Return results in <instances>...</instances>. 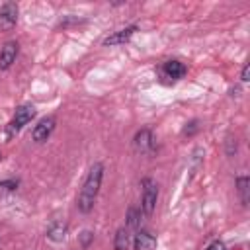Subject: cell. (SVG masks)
Segmentation results:
<instances>
[{"mask_svg":"<svg viewBox=\"0 0 250 250\" xmlns=\"http://www.w3.org/2000/svg\"><path fill=\"white\" fill-rule=\"evenodd\" d=\"M33 117H35V107H33L31 104L20 105V107L16 109L12 121H10V131H16V133H18V131H20L21 127H25Z\"/></svg>","mask_w":250,"mask_h":250,"instance_id":"3957f363","label":"cell"},{"mask_svg":"<svg viewBox=\"0 0 250 250\" xmlns=\"http://www.w3.org/2000/svg\"><path fill=\"white\" fill-rule=\"evenodd\" d=\"M236 191H238L240 203L248 205V201H250V180H248V176H238L236 178Z\"/></svg>","mask_w":250,"mask_h":250,"instance_id":"7c38bea8","label":"cell"},{"mask_svg":"<svg viewBox=\"0 0 250 250\" xmlns=\"http://www.w3.org/2000/svg\"><path fill=\"white\" fill-rule=\"evenodd\" d=\"M0 160H2V152H0Z\"/></svg>","mask_w":250,"mask_h":250,"instance_id":"d6986e66","label":"cell"},{"mask_svg":"<svg viewBox=\"0 0 250 250\" xmlns=\"http://www.w3.org/2000/svg\"><path fill=\"white\" fill-rule=\"evenodd\" d=\"M135 250H154L156 248V236L148 230H139L133 240Z\"/></svg>","mask_w":250,"mask_h":250,"instance_id":"30bf717a","label":"cell"},{"mask_svg":"<svg viewBox=\"0 0 250 250\" xmlns=\"http://www.w3.org/2000/svg\"><path fill=\"white\" fill-rule=\"evenodd\" d=\"M135 31H137V25H129V27H125V29H119V31L107 35V37L104 39V45H105V47H111V45H123V43H127V41L133 37Z\"/></svg>","mask_w":250,"mask_h":250,"instance_id":"9c48e42d","label":"cell"},{"mask_svg":"<svg viewBox=\"0 0 250 250\" xmlns=\"http://www.w3.org/2000/svg\"><path fill=\"white\" fill-rule=\"evenodd\" d=\"M139 223H141V209L131 207L127 213V229H135L139 227Z\"/></svg>","mask_w":250,"mask_h":250,"instance_id":"5bb4252c","label":"cell"},{"mask_svg":"<svg viewBox=\"0 0 250 250\" xmlns=\"http://www.w3.org/2000/svg\"><path fill=\"white\" fill-rule=\"evenodd\" d=\"M55 117H43L37 125H35V129H33V133H31V137H33V141L35 143H45L49 137H51V133L55 131Z\"/></svg>","mask_w":250,"mask_h":250,"instance_id":"5b68a950","label":"cell"},{"mask_svg":"<svg viewBox=\"0 0 250 250\" xmlns=\"http://www.w3.org/2000/svg\"><path fill=\"white\" fill-rule=\"evenodd\" d=\"M102 178H104V166L100 162H96L90 168V172H88V176H86V180L82 184V189L78 193V199H76L78 211H82V213H90L92 211L94 201H96L98 191H100V186H102Z\"/></svg>","mask_w":250,"mask_h":250,"instance_id":"6da1fadb","label":"cell"},{"mask_svg":"<svg viewBox=\"0 0 250 250\" xmlns=\"http://www.w3.org/2000/svg\"><path fill=\"white\" fill-rule=\"evenodd\" d=\"M133 145H135L137 152H141V154L150 152V150H152V145H154V139H152L150 129H141V131H137V135H135V139H133Z\"/></svg>","mask_w":250,"mask_h":250,"instance_id":"ba28073f","label":"cell"},{"mask_svg":"<svg viewBox=\"0 0 250 250\" xmlns=\"http://www.w3.org/2000/svg\"><path fill=\"white\" fill-rule=\"evenodd\" d=\"M18 14H20V8L16 2H6L0 6V31H8L16 25L18 21Z\"/></svg>","mask_w":250,"mask_h":250,"instance_id":"277c9868","label":"cell"},{"mask_svg":"<svg viewBox=\"0 0 250 250\" xmlns=\"http://www.w3.org/2000/svg\"><path fill=\"white\" fill-rule=\"evenodd\" d=\"M18 188V180H6L0 182V191H14Z\"/></svg>","mask_w":250,"mask_h":250,"instance_id":"9a60e30c","label":"cell"},{"mask_svg":"<svg viewBox=\"0 0 250 250\" xmlns=\"http://www.w3.org/2000/svg\"><path fill=\"white\" fill-rule=\"evenodd\" d=\"M131 242V234H129V229L127 227H121L117 232H115V240H113V246L115 250H127Z\"/></svg>","mask_w":250,"mask_h":250,"instance_id":"4fadbf2b","label":"cell"},{"mask_svg":"<svg viewBox=\"0 0 250 250\" xmlns=\"http://www.w3.org/2000/svg\"><path fill=\"white\" fill-rule=\"evenodd\" d=\"M160 72H162L164 78H170V80L174 82V80H180V78L186 76V66H184V62L172 59V61H166V62L162 64Z\"/></svg>","mask_w":250,"mask_h":250,"instance_id":"52a82bcc","label":"cell"},{"mask_svg":"<svg viewBox=\"0 0 250 250\" xmlns=\"http://www.w3.org/2000/svg\"><path fill=\"white\" fill-rule=\"evenodd\" d=\"M207 250H227V248H225V244H223L221 240H213V242L207 246Z\"/></svg>","mask_w":250,"mask_h":250,"instance_id":"ac0fdd59","label":"cell"},{"mask_svg":"<svg viewBox=\"0 0 250 250\" xmlns=\"http://www.w3.org/2000/svg\"><path fill=\"white\" fill-rule=\"evenodd\" d=\"M248 72H250V64H248V62H244L242 72H240V80H242V82H248V80H250V78H248Z\"/></svg>","mask_w":250,"mask_h":250,"instance_id":"e0dca14e","label":"cell"},{"mask_svg":"<svg viewBox=\"0 0 250 250\" xmlns=\"http://www.w3.org/2000/svg\"><path fill=\"white\" fill-rule=\"evenodd\" d=\"M18 53H20V45H18L16 41L4 43V47H2V51H0V68H2V70L10 68V66L16 62Z\"/></svg>","mask_w":250,"mask_h":250,"instance_id":"8992f818","label":"cell"},{"mask_svg":"<svg viewBox=\"0 0 250 250\" xmlns=\"http://www.w3.org/2000/svg\"><path fill=\"white\" fill-rule=\"evenodd\" d=\"M143 201H141V209L145 215H152L156 201H158V186L152 180H145L143 182Z\"/></svg>","mask_w":250,"mask_h":250,"instance_id":"7a4b0ae2","label":"cell"},{"mask_svg":"<svg viewBox=\"0 0 250 250\" xmlns=\"http://www.w3.org/2000/svg\"><path fill=\"white\" fill-rule=\"evenodd\" d=\"M47 238L53 242H62L66 238V223L62 221H55L49 229H47Z\"/></svg>","mask_w":250,"mask_h":250,"instance_id":"8fae6325","label":"cell"},{"mask_svg":"<svg viewBox=\"0 0 250 250\" xmlns=\"http://www.w3.org/2000/svg\"><path fill=\"white\" fill-rule=\"evenodd\" d=\"M94 240V232H90V230H84L82 234H80V244H82V248H88V244Z\"/></svg>","mask_w":250,"mask_h":250,"instance_id":"2e32d148","label":"cell"}]
</instances>
